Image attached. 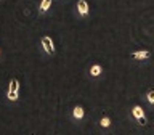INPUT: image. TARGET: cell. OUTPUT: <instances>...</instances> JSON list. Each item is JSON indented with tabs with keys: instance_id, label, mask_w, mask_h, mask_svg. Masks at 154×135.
<instances>
[{
	"instance_id": "obj_10",
	"label": "cell",
	"mask_w": 154,
	"mask_h": 135,
	"mask_svg": "<svg viewBox=\"0 0 154 135\" xmlns=\"http://www.w3.org/2000/svg\"><path fill=\"white\" fill-rule=\"evenodd\" d=\"M146 100H148V103L154 105V90H149L146 93Z\"/></svg>"
},
{
	"instance_id": "obj_7",
	"label": "cell",
	"mask_w": 154,
	"mask_h": 135,
	"mask_svg": "<svg viewBox=\"0 0 154 135\" xmlns=\"http://www.w3.org/2000/svg\"><path fill=\"white\" fill-rule=\"evenodd\" d=\"M84 116H85V111L82 106H75L74 109H72V118L77 119V121H80V119H84Z\"/></svg>"
},
{
	"instance_id": "obj_4",
	"label": "cell",
	"mask_w": 154,
	"mask_h": 135,
	"mask_svg": "<svg viewBox=\"0 0 154 135\" xmlns=\"http://www.w3.org/2000/svg\"><path fill=\"white\" fill-rule=\"evenodd\" d=\"M77 11H79L80 16H87L90 11V7H88V3H87V0H79L77 2Z\"/></svg>"
},
{
	"instance_id": "obj_9",
	"label": "cell",
	"mask_w": 154,
	"mask_h": 135,
	"mask_svg": "<svg viewBox=\"0 0 154 135\" xmlns=\"http://www.w3.org/2000/svg\"><path fill=\"white\" fill-rule=\"evenodd\" d=\"M100 124H101V127H104V129H108L109 125H111V119L108 118V116H104L103 119L100 121Z\"/></svg>"
},
{
	"instance_id": "obj_8",
	"label": "cell",
	"mask_w": 154,
	"mask_h": 135,
	"mask_svg": "<svg viewBox=\"0 0 154 135\" xmlns=\"http://www.w3.org/2000/svg\"><path fill=\"white\" fill-rule=\"evenodd\" d=\"M101 72H103V68H101L100 64H93L90 68V76H93V77H98Z\"/></svg>"
},
{
	"instance_id": "obj_5",
	"label": "cell",
	"mask_w": 154,
	"mask_h": 135,
	"mask_svg": "<svg viewBox=\"0 0 154 135\" xmlns=\"http://www.w3.org/2000/svg\"><path fill=\"white\" fill-rule=\"evenodd\" d=\"M149 56H151V52H148V50L133 52L132 53V58H133V60H138V61H144V60H148Z\"/></svg>"
},
{
	"instance_id": "obj_2",
	"label": "cell",
	"mask_w": 154,
	"mask_h": 135,
	"mask_svg": "<svg viewBox=\"0 0 154 135\" xmlns=\"http://www.w3.org/2000/svg\"><path fill=\"white\" fill-rule=\"evenodd\" d=\"M132 116H133V118L137 119L141 125H146V124H148L146 116H144V111H143V108H141L140 105H137V106H133V108H132Z\"/></svg>"
},
{
	"instance_id": "obj_6",
	"label": "cell",
	"mask_w": 154,
	"mask_h": 135,
	"mask_svg": "<svg viewBox=\"0 0 154 135\" xmlns=\"http://www.w3.org/2000/svg\"><path fill=\"white\" fill-rule=\"evenodd\" d=\"M51 2H53V0H42L40 5H38V13H40V14L47 13L48 10L51 8Z\"/></svg>"
},
{
	"instance_id": "obj_3",
	"label": "cell",
	"mask_w": 154,
	"mask_h": 135,
	"mask_svg": "<svg viewBox=\"0 0 154 135\" xmlns=\"http://www.w3.org/2000/svg\"><path fill=\"white\" fill-rule=\"evenodd\" d=\"M40 42H42V47H43V50H45V53H48V55H55V43H53L51 37L43 36Z\"/></svg>"
},
{
	"instance_id": "obj_1",
	"label": "cell",
	"mask_w": 154,
	"mask_h": 135,
	"mask_svg": "<svg viewBox=\"0 0 154 135\" xmlns=\"http://www.w3.org/2000/svg\"><path fill=\"white\" fill-rule=\"evenodd\" d=\"M7 98H8V101H13V103L19 100V80L16 79V77H13V79L10 80Z\"/></svg>"
}]
</instances>
